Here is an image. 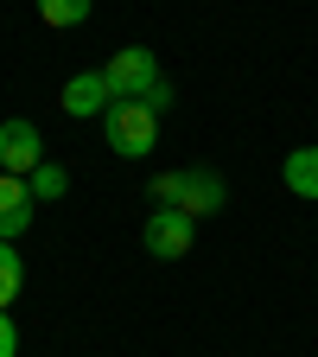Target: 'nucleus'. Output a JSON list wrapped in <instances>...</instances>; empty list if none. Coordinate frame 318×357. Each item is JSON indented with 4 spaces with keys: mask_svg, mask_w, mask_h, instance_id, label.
I'll use <instances>...</instances> for the list:
<instances>
[{
    "mask_svg": "<svg viewBox=\"0 0 318 357\" xmlns=\"http://www.w3.org/2000/svg\"><path fill=\"white\" fill-rule=\"evenodd\" d=\"M153 198L172 204V211H185V217L198 223V217L223 211L230 185H223V172H210V166H185V172H159V178H153Z\"/></svg>",
    "mask_w": 318,
    "mask_h": 357,
    "instance_id": "nucleus-1",
    "label": "nucleus"
},
{
    "mask_svg": "<svg viewBox=\"0 0 318 357\" xmlns=\"http://www.w3.org/2000/svg\"><path fill=\"white\" fill-rule=\"evenodd\" d=\"M102 134H109V147H115L121 160H147L153 141H159V115H153L147 102H109Z\"/></svg>",
    "mask_w": 318,
    "mask_h": 357,
    "instance_id": "nucleus-2",
    "label": "nucleus"
},
{
    "mask_svg": "<svg viewBox=\"0 0 318 357\" xmlns=\"http://www.w3.org/2000/svg\"><path fill=\"white\" fill-rule=\"evenodd\" d=\"M102 77H109V96L115 102H141L147 89L159 83V58L147 52V45H121V52L102 64Z\"/></svg>",
    "mask_w": 318,
    "mask_h": 357,
    "instance_id": "nucleus-3",
    "label": "nucleus"
},
{
    "mask_svg": "<svg viewBox=\"0 0 318 357\" xmlns=\"http://www.w3.org/2000/svg\"><path fill=\"white\" fill-rule=\"evenodd\" d=\"M191 236H198V223H191L185 211H172V204H159V211L147 217V230H141L147 255H159V261H178V255H191Z\"/></svg>",
    "mask_w": 318,
    "mask_h": 357,
    "instance_id": "nucleus-4",
    "label": "nucleus"
},
{
    "mask_svg": "<svg viewBox=\"0 0 318 357\" xmlns=\"http://www.w3.org/2000/svg\"><path fill=\"white\" fill-rule=\"evenodd\" d=\"M45 160V141H38V128L26 121V115H13V121H0V172H13V178H26L32 166Z\"/></svg>",
    "mask_w": 318,
    "mask_h": 357,
    "instance_id": "nucleus-5",
    "label": "nucleus"
},
{
    "mask_svg": "<svg viewBox=\"0 0 318 357\" xmlns=\"http://www.w3.org/2000/svg\"><path fill=\"white\" fill-rule=\"evenodd\" d=\"M32 211H38L32 185H26V178H13V172H0V243H13V236H26V223H32Z\"/></svg>",
    "mask_w": 318,
    "mask_h": 357,
    "instance_id": "nucleus-6",
    "label": "nucleus"
},
{
    "mask_svg": "<svg viewBox=\"0 0 318 357\" xmlns=\"http://www.w3.org/2000/svg\"><path fill=\"white\" fill-rule=\"evenodd\" d=\"M109 77L102 70H77L70 83H64V115H77V121H89V115H109Z\"/></svg>",
    "mask_w": 318,
    "mask_h": 357,
    "instance_id": "nucleus-7",
    "label": "nucleus"
},
{
    "mask_svg": "<svg viewBox=\"0 0 318 357\" xmlns=\"http://www.w3.org/2000/svg\"><path fill=\"white\" fill-rule=\"evenodd\" d=\"M287 192L318 198V147H293L287 153Z\"/></svg>",
    "mask_w": 318,
    "mask_h": 357,
    "instance_id": "nucleus-8",
    "label": "nucleus"
},
{
    "mask_svg": "<svg viewBox=\"0 0 318 357\" xmlns=\"http://www.w3.org/2000/svg\"><path fill=\"white\" fill-rule=\"evenodd\" d=\"M26 185H32V198H38V204H51V198H64V192H70V172H64L58 160H38V166L26 172Z\"/></svg>",
    "mask_w": 318,
    "mask_h": 357,
    "instance_id": "nucleus-9",
    "label": "nucleus"
},
{
    "mask_svg": "<svg viewBox=\"0 0 318 357\" xmlns=\"http://www.w3.org/2000/svg\"><path fill=\"white\" fill-rule=\"evenodd\" d=\"M89 13H96V0H38V20L58 26V32H64V26H83Z\"/></svg>",
    "mask_w": 318,
    "mask_h": 357,
    "instance_id": "nucleus-10",
    "label": "nucleus"
},
{
    "mask_svg": "<svg viewBox=\"0 0 318 357\" xmlns=\"http://www.w3.org/2000/svg\"><path fill=\"white\" fill-rule=\"evenodd\" d=\"M19 287H26V268H19L13 243H0V312H7V306L19 300Z\"/></svg>",
    "mask_w": 318,
    "mask_h": 357,
    "instance_id": "nucleus-11",
    "label": "nucleus"
},
{
    "mask_svg": "<svg viewBox=\"0 0 318 357\" xmlns=\"http://www.w3.org/2000/svg\"><path fill=\"white\" fill-rule=\"evenodd\" d=\"M0 357H19V326L0 312Z\"/></svg>",
    "mask_w": 318,
    "mask_h": 357,
    "instance_id": "nucleus-12",
    "label": "nucleus"
},
{
    "mask_svg": "<svg viewBox=\"0 0 318 357\" xmlns=\"http://www.w3.org/2000/svg\"><path fill=\"white\" fill-rule=\"evenodd\" d=\"M141 102H147V109H153V115H159V109H172V83H166V77H159V83H153V89H147V96H141Z\"/></svg>",
    "mask_w": 318,
    "mask_h": 357,
    "instance_id": "nucleus-13",
    "label": "nucleus"
}]
</instances>
